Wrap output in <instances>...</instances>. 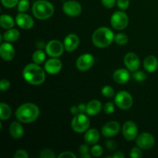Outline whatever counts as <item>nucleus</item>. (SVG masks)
<instances>
[{
    "mask_svg": "<svg viewBox=\"0 0 158 158\" xmlns=\"http://www.w3.org/2000/svg\"><path fill=\"white\" fill-rule=\"evenodd\" d=\"M94 64V57L89 53H85L78 57L76 63L77 69L80 71H86Z\"/></svg>",
    "mask_w": 158,
    "mask_h": 158,
    "instance_id": "13",
    "label": "nucleus"
},
{
    "mask_svg": "<svg viewBox=\"0 0 158 158\" xmlns=\"http://www.w3.org/2000/svg\"><path fill=\"white\" fill-rule=\"evenodd\" d=\"M117 0H101L103 6L107 9H111V8L114 7V6L117 4Z\"/></svg>",
    "mask_w": 158,
    "mask_h": 158,
    "instance_id": "38",
    "label": "nucleus"
},
{
    "mask_svg": "<svg viewBox=\"0 0 158 158\" xmlns=\"http://www.w3.org/2000/svg\"><path fill=\"white\" fill-rule=\"evenodd\" d=\"M24 80L29 84L41 85L46 80V73L43 68L36 63H29L26 65L23 71Z\"/></svg>",
    "mask_w": 158,
    "mask_h": 158,
    "instance_id": "2",
    "label": "nucleus"
},
{
    "mask_svg": "<svg viewBox=\"0 0 158 158\" xmlns=\"http://www.w3.org/2000/svg\"><path fill=\"white\" fill-rule=\"evenodd\" d=\"M100 139V134L97 129H89L86 131L84 134V140L87 144L94 145L99 141Z\"/></svg>",
    "mask_w": 158,
    "mask_h": 158,
    "instance_id": "22",
    "label": "nucleus"
},
{
    "mask_svg": "<svg viewBox=\"0 0 158 158\" xmlns=\"http://www.w3.org/2000/svg\"><path fill=\"white\" fill-rule=\"evenodd\" d=\"M89 125H90V122H89V118L83 113H80L74 116L71 122L72 129L79 134L86 132L89 129Z\"/></svg>",
    "mask_w": 158,
    "mask_h": 158,
    "instance_id": "5",
    "label": "nucleus"
},
{
    "mask_svg": "<svg viewBox=\"0 0 158 158\" xmlns=\"http://www.w3.org/2000/svg\"><path fill=\"white\" fill-rule=\"evenodd\" d=\"M103 110H104V112L106 113V114H111L114 112L115 106H114V104L112 102H108V103H106V104L104 105Z\"/></svg>",
    "mask_w": 158,
    "mask_h": 158,
    "instance_id": "36",
    "label": "nucleus"
},
{
    "mask_svg": "<svg viewBox=\"0 0 158 158\" xmlns=\"http://www.w3.org/2000/svg\"><path fill=\"white\" fill-rule=\"evenodd\" d=\"M112 157L114 158H124L125 155L122 151H117L112 155Z\"/></svg>",
    "mask_w": 158,
    "mask_h": 158,
    "instance_id": "45",
    "label": "nucleus"
},
{
    "mask_svg": "<svg viewBox=\"0 0 158 158\" xmlns=\"http://www.w3.org/2000/svg\"><path fill=\"white\" fill-rule=\"evenodd\" d=\"M117 5L121 10H126L130 6V0H117Z\"/></svg>",
    "mask_w": 158,
    "mask_h": 158,
    "instance_id": "37",
    "label": "nucleus"
},
{
    "mask_svg": "<svg viewBox=\"0 0 158 158\" xmlns=\"http://www.w3.org/2000/svg\"><path fill=\"white\" fill-rule=\"evenodd\" d=\"M79 109H80V113H86V105H85L84 103H81V104H80L78 106Z\"/></svg>",
    "mask_w": 158,
    "mask_h": 158,
    "instance_id": "46",
    "label": "nucleus"
},
{
    "mask_svg": "<svg viewBox=\"0 0 158 158\" xmlns=\"http://www.w3.org/2000/svg\"><path fill=\"white\" fill-rule=\"evenodd\" d=\"M133 78L137 82H143L146 80L147 75L143 71L137 70L133 73Z\"/></svg>",
    "mask_w": 158,
    "mask_h": 158,
    "instance_id": "32",
    "label": "nucleus"
},
{
    "mask_svg": "<svg viewBox=\"0 0 158 158\" xmlns=\"http://www.w3.org/2000/svg\"><path fill=\"white\" fill-rule=\"evenodd\" d=\"M122 132L125 139L128 141H131L135 140L138 136V127L134 121L128 120L123 123Z\"/></svg>",
    "mask_w": 158,
    "mask_h": 158,
    "instance_id": "10",
    "label": "nucleus"
},
{
    "mask_svg": "<svg viewBox=\"0 0 158 158\" xmlns=\"http://www.w3.org/2000/svg\"><path fill=\"white\" fill-rule=\"evenodd\" d=\"M102 104L100 101L97 100H90L86 104V113L89 116H96L101 111Z\"/></svg>",
    "mask_w": 158,
    "mask_h": 158,
    "instance_id": "20",
    "label": "nucleus"
},
{
    "mask_svg": "<svg viewBox=\"0 0 158 158\" xmlns=\"http://www.w3.org/2000/svg\"><path fill=\"white\" fill-rule=\"evenodd\" d=\"M91 155H92V154H83V155H80V157L83 158H90Z\"/></svg>",
    "mask_w": 158,
    "mask_h": 158,
    "instance_id": "47",
    "label": "nucleus"
},
{
    "mask_svg": "<svg viewBox=\"0 0 158 158\" xmlns=\"http://www.w3.org/2000/svg\"><path fill=\"white\" fill-rule=\"evenodd\" d=\"M129 23V18L123 11H117L112 15L110 18L111 26L117 30L126 29Z\"/></svg>",
    "mask_w": 158,
    "mask_h": 158,
    "instance_id": "6",
    "label": "nucleus"
},
{
    "mask_svg": "<svg viewBox=\"0 0 158 158\" xmlns=\"http://www.w3.org/2000/svg\"><path fill=\"white\" fill-rule=\"evenodd\" d=\"M105 144H106V148H107L109 150H110V151H114V150L117 149V143H116V142L113 140H107Z\"/></svg>",
    "mask_w": 158,
    "mask_h": 158,
    "instance_id": "41",
    "label": "nucleus"
},
{
    "mask_svg": "<svg viewBox=\"0 0 158 158\" xmlns=\"http://www.w3.org/2000/svg\"><path fill=\"white\" fill-rule=\"evenodd\" d=\"M63 10L65 14L70 17H77L82 12V6L80 2L75 0L65 2L63 6Z\"/></svg>",
    "mask_w": 158,
    "mask_h": 158,
    "instance_id": "11",
    "label": "nucleus"
},
{
    "mask_svg": "<svg viewBox=\"0 0 158 158\" xmlns=\"http://www.w3.org/2000/svg\"><path fill=\"white\" fill-rule=\"evenodd\" d=\"M12 115L10 106L5 103H0V119L2 120H8Z\"/></svg>",
    "mask_w": 158,
    "mask_h": 158,
    "instance_id": "26",
    "label": "nucleus"
},
{
    "mask_svg": "<svg viewBox=\"0 0 158 158\" xmlns=\"http://www.w3.org/2000/svg\"><path fill=\"white\" fill-rule=\"evenodd\" d=\"M114 42L120 46H124L128 42V36L124 33H118L114 36Z\"/></svg>",
    "mask_w": 158,
    "mask_h": 158,
    "instance_id": "28",
    "label": "nucleus"
},
{
    "mask_svg": "<svg viewBox=\"0 0 158 158\" xmlns=\"http://www.w3.org/2000/svg\"><path fill=\"white\" fill-rule=\"evenodd\" d=\"M32 14L40 20L48 19L54 13V6L46 0H37L32 5Z\"/></svg>",
    "mask_w": 158,
    "mask_h": 158,
    "instance_id": "4",
    "label": "nucleus"
},
{
    "mask_svg": "<svg viewBox=\"0 0 158 158\" xmlns=\"http://www.w3.org/2000/svg\"><path fill=\"white\" fill-rule=\"evenodd\" d=\"M79 151H80V155H83V154H89V148L87 144H82L80 145V148H79Z\"/></svg>",
    "mask_w": 158,
    "mask_h": 158,
    "instance_id": "43",
    "label": "nucleus"
},
{
    "mask_svg": "<svg viewBox=\"0 0 158 158\" xmlns=\"http://www.w3.org/2000/svg\"><path fill=\"white\" fill-rule=\"evenodd\" d=\"M91 154L95 157H99L102 156L103 153V149L100 145L94 144V146L91 148Z\"/></svg>",
    "mask_w": 158,
    "mask_h": 158,
    "instance_id": "31",
    "label": "nucleus"
},
{
    "mask_svg": "<svg viewBox=\"0 0 158 158\" xmlns=\"http://www.w3.org/2000/svg\"><path fill=\"white\" fill-rule=\"evenodd\" d=\"M123 62L127 69L131 72H135L140 66V61L138 56L133 52H130L125 55Z\"/></svg>",
    "mask_w": 158,
    "mask_h": 158,
    "instance_id": "12",
    "label": "nucleus"
},
{
    "mask_svg": "<svg viewBox=\"0 0 158 158\" xmlns=\"http://www.w3.org/2000/svg\"><path fill=\"white\" fill-rule=\"evenodd\" d=\"M59 158H76L77 156L71 151H64L58 156Z\"/></svg>",
    "mask_w": 158,
    "mask_h": 158,
    "instance_id": "42",
    "label": "nucleus"
},
{
    "mask_svg": "<svg viewBox=\"0 0 158 158\" xmlns=\"http://www.w3.org/2000/svg\"><path fill=\"white\" fill-rule=\"evenodd\" d=\"M80 44V39L77 35L74 33H70L66 36L63 41L65 50L67 52H73Z\"/></svg>",
    "mask_w": 158,
    "mask_h": 158,
    "instance_id": "17",
    "label": "nucleus"
},
{
    "mask_svg": "<svg viewBox=\"0 0 158 158\" xmlns=\"http://www.w3.org/2000/svg\"><path fill=\"white\" fill-rule=\"evenodd\" d=\"M17 9L19 12H26L29 9V0H19Z\"/></svg>",
    "mask_w": 158,
    "mask_h": 158,
    "instance_id": "30",
    "label": "nucleus"
},
{
    "mask_svg": "<svg viewBox=\"0 0 158 158\" xmlns=\"http://www.w3.org/2000/svg\"><path fill=\"white\" fill-rule=\"evenodd\" d=\"M114 34L108 27H100L94 32L92 42L98 48H106L114 41Z\"/></svg>",
    "mask_w": 158,
    "mask_h": 158,
    "instance_id": "3",
    "label": "nucleus"
},
{
    "mask_svg": "<svg viewBox=\"0 0 158 158\" xmlns=\"http://www.w3.org/2000/svg\"><path fill=\"white\" fill-rule=\"evenodd\" d=\"M102 95L103 97H106L107 98H112L115 96V92L112 86H103L101 90Z\"/></svg>",
    "mask_w": 158,
    "mask_h": 158,
    "instance_id": "29",
    "label": "nucleus"
},
{
    "mask_svg": "<svg viewBox=\"0 0 158 158\" xmlns=\"http://www.w3.org/2000/svg\"><path fill=\"white\" fill-rule=\"evenodd\" d=\"M14 25H15V21L11 15H6V14L1 15V17H0V26L2 28L9 29H12Z\"/></svg>",
    "mask_w": 158,
    "mask_h": 158,
    "instance_id": "25",
    "label": "nucleus"
},
{
    "mask_svg": "<svg viewBox=\"0 0 158 158\" xmlns=\"http://www.w3.org/2000/svg\"><path fill=\"white\" fill-rule=\"evenodd\" d=\"M15 49L10 43L6 42L0 46V55L6 61H11L15 56Z\"/></svg>",
    "mask_w": 158,
    "mask_h": 158,
    "instance_id": "18",
    "label": "nucleus"
},
{
    "mask_svg": "<svg viewBox=\"0 0 158 158\" xmlns=\"http://www.w3.org/2000/svg\"><path fill=\"white\" fill-rule=\"evenodd\" d=\"M143 67L148 73H154L158 68V60L154 56H148L144 59Z\"/></svg>",
    "mask_w": 158,
    "mask_h": 158,
    "instance_id": "21",
    "label": "nucleus"
},
{
    "mask_svg": "<svg viewBox=\"0 0 158 158\" xmlns=\"http://www.w3.org/2000/svg\"><path fill=\"white\" fill-rule=\"evenodd\" d=\"M130 156L132 158H140L143 156V153H142L141 148L137 147H134L131 149V153H130Z\"/></svg>",
    "mask_w": 158,
    "mask_h": 158,
    "instance_id": "33",
    "label": "nucleus"
},
{
    "mask_svg": "<svg viewBox=\"0 0 158 158\" xmlns=\"http://www.w3.org/2000/svg\"><path fill=\"white\" fill-rule=\"evenodd\" d=\"M46 60V54L41 49L35 50L32 54V60L36 64H42Z\"/></svg>",
    "mask_w": 158,
    "mask_h": 158,
    "instance_id": "27",
    "label": "nucleus"
},
{
    "mask_svg": "<svg viewBox=\"0 0 158 158\" xmlns=\"http://www.w3.org/2000/svg\"><path fill=\"white\" fill-rule=\"evenodd\" d=\"M10 87V82L8 80H2L0 82V89L2 91H6Z\"/></svg>",
    "mask_w": 158,
    "mask_h": 158,
    "instance_id": "40",
    "label": "nucleus"
},
{
    "mask_svg": "<svg viewBox=\"0 0 158 158\" xmlns=\"http://www.w3.org/2000/svg\"><path fill=\"white\" fill-rule=\"evenodd\" d=\"M9 133L10 135L15 139L21 138L24 134V129L20 123L17 121H13L11 123L9 127Z\"/></svg>",
    "mask_w": 158,
    "mask_h": 158,
    "instance_id": "23",
    "label": "nucleus"
},
{
    "mask_svg": "<svg viewBox=\"0 0 158 158\" xmlns=\"http://www.w3.org/2000/svg\"><path fill=\"white\" fill-rule=\"evenodd\" d=\"M45 49L48 56L54 58H58L63 55L65 48L63 43H62L60 40H52L46 44Z\"/></svg>",
    "mask_w": 158,
    "mask_h": 158,
    "instance_id": "8",
    "label": "nucleus"
},
{
    "mask_svg": "<svg viewBox=\"0 0 158 158\" xmlns=\"http://www.w3.org/2000/svg\"><path fill=\"white\" fill-rule=\"evenodd\" d=\"M20 33L18 29H9L3 35V40L8 43H13L19 38Z\"/></svg>",
    "mask_w": 158,
    "mask_h": 158,
    "instance_id": "24",
    "label": "nucleus"
},
{
    "mask_svg": "<svg viewBox=\"0 0 158 158\" xmlns=\"http://www.w3.org/2000/svg\"><path fill=\"white\" fill-rule=\"evenodd\" d=\"M136 143L139 148L143 150H149L155 144V138L149 133H142L136 138Z\"/></svg>",
    "mask_w": 158,
    "mask_h": 158,
    "instance_id": "9",
    "label": "nucleus"
},
{
    "mask_svg": "<svg viewBox=\"0 0 158 158\" xmlns=\"http://www.w3.org/2000/svg\"><path fill=\"white\" fill-rule=\"evenodd\" d=\"M2 4L3 5V6L7 9H11V8L15 7V6H17L19 2V0H1Z\"/></svg>",
    "mask_w": 158,
    "mask_h": 158,
    "instance_id": "35",
    "label": "nucleus"
},
{
    "mask_svg": "<svg viewBox=\"0 0 158 158\" xmlns=\"http://www.w3.org/2000/svg\"><path fill=\"white\" fill-rule=\"evenodd\" d=\"M40 114V111L37 105L32 103H26L17 108L15 117L19 122L29 123L37 120Z\"/></svg>",
    "mask_w": 158,
    "mask_h": 158,
    "instance_id": "1",
    "label": "nucleus"
},
{
    "mask_svg": "<svg viewBox=\"0 0 158 158\" xmlns=\"http://www.w3.org/2000/svg\"><path fill=\"white\" fill-rule=\"evenodd\" d=\"M70 112H71V114H73V115H77V114H80V109H79V107L78 106H71V108H70Z\"/></svg>",
    "mask_w": 158,
    "mask_h": 158,
    "instance_id": "44",
    "label": "nucleus"
},
{
    "mask_svg": "<svg viewBox=\"0 0 158 158\" xmlns=\"http://www.w3.org/2000/svg\"><path fill=\"white\" fill-rule=\"evenodd\" d=\"M62 67H63V63L61 60L57 58H54V57L48 60L44 66L45 70L51 75H55L60 73Z\"/></svg>",
    "mask_w": 158,
    "mask_h": 158,
    "instance_id": "16",
    "label": "nucleus"
},
{
    "mask_svg": "<svg viewBox=\"0 0 158 158\" xmlns=\"http://www.w3.org/2000/svg\"><path fill=\"white\" fill-rule=\"evenodd\" d=\"M40 157L41 158H55L56 154L52 150L44 149L40 152Z\"/></svg>",
    "mask_w": 158,
    "mask_h": 158,
    "instance_id": "34",
    "label": "nucleus"
},
{
    "mask_svg": "<svg viewBox=\"0 0 158 158\" xmlns=\"http://www.w3.org/2000/svg\"><path fill=\"white\" fill-rule=\"evenodd\" d=\"M115 104L121 110L130 109L133 105V97L130 93L125 90L120 91L117 93L114 99Z\"/></svg>",
    "mask_w": 158,
    "mask_h": 158,
    "instance_id": "7",
    "label": "nucleus"
},
{
    "mask_svg": "<svg viewBox=\"0 0 158 158\" xmlns=\"http://www.w3.org/2000/svg\"><path fill=\"white\" fill-rule=\"evenodd\" d=\"M13 157L15 158H28L29 154L25 150H18L15 151Z\"/></svg>",
    "mask_w": 158,
    "mask_h": 158,
    "instance_id": "39",
    "label": "nucleus"
},
{
    "mask_svg": "<svg viewBox=\"0 0 158 158\" xmlns=\"http://www.w3.org/2000/svg\"><path fill=\"white\" fill-rule=\"evenodd\" d=\"M120 130V123L117 121H108L102 127V134L106 137H112L118 134Z\"/></svg>",
    "mask_w": 158,
    "mask_h": 158,
    "instance_id": "15",
    "label": "nucleus"
},
{
    "mask_svg": "<svg viewBox=\"0 0 158 158\" xmlns=\"http://www.w3.org/2000/svg\"><path fill=\"white\" fill-rule=\"evenodd\" d=\"M15 23L21 29L29 30L34 26L33 19L25 12H19L15 17Z\"/></svg>",
    "mask_w": 158,
    "mask_h": 158,
    "instance_id": "14",
    "label": "nucleus"
},
{
    "mask_svg": "<svg viewBox=\"0 0 158 158\" xmlns=\"http://www.w3.org/2000/svg\"><path fill=\"white\" fill-rule=\"evenodd\" d=\"M113 78L114 81L118 84H124L129 81L131 78V74L128 69H118L114 73Z\"/></svg>",
    "mask_w": 158,
    "mask_h": 158,
    "instance_id": "19",
    "label": "nucleus"
}]
</instances>
